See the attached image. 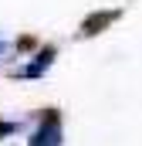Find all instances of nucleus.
<instances>
[{
	"mask_svg": "<svg viewBox=\"0 0 142 146\" xmlns=\"http://www.w3.org/2000/svg\"><path fill=\"white\" fill-rule=\"evenodd\" d=\"M51 58H54V51H51V48H47V51H41L34 65H27V68H20V75H24V78H34V75H41L44 68H47V65H51Z\"/></svg>",
	"mask_w": 142,
	"mask_h": 146,
	"instance_id": "f03ea898",
	"label": "nucleus"
},
{
	"mask_svg": "<svg viewBox=\"0 0 142 146\" xmlns=\"http://www.w3.org/2000/svg\"><path fill=\"white\" fill-rule=\"evenodd\" d=\"M10 133H17V122H3V119H0V139L10 136Z\"/></svg>",
	"mask_w": 142,
	"mask_h": 146,
	"instance_id": "7ed1b4c3",
	"label": "nucleus"
},
{
	"mask_svg": "<svg viewBox=\"0 0 142 146\" xmlns=\"http://www.w3.org/2000/svg\"><path fill=\"white\" fill-rule=\"evenodd\" d=\"M61 115L58 112H47L37 126V133L31 136V146H61Z\"/></svg>",
	"mask_w": 142,
	"mask_h": 146,
	"instance_id": "f257e3e1",
	"label": "nucleus"
}]
</instances>
